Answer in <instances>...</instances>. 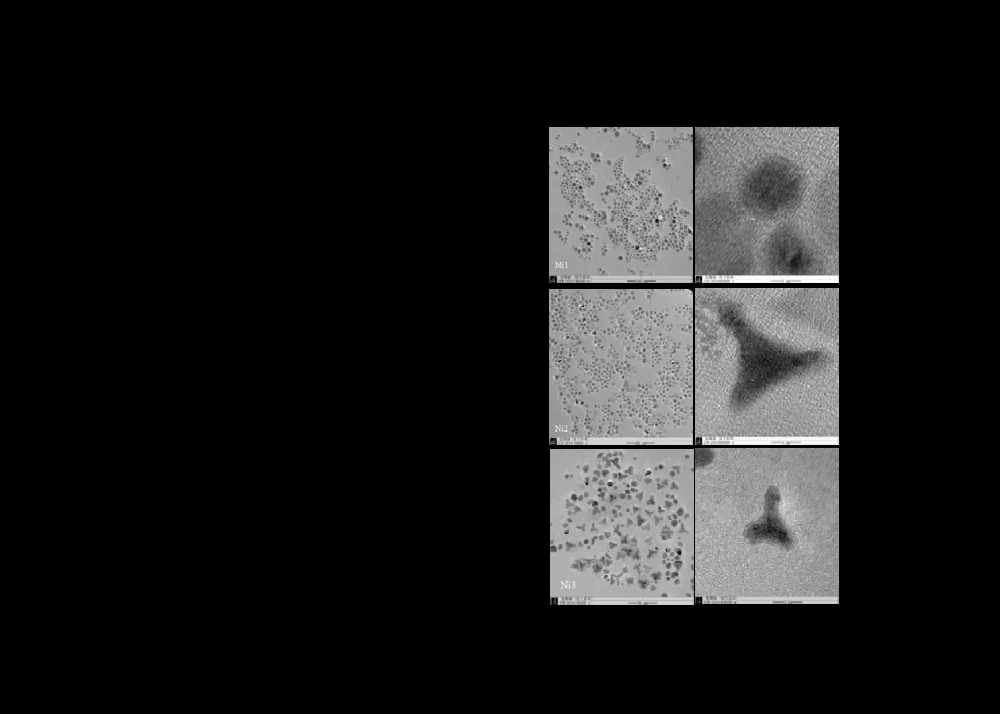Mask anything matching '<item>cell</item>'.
I'll return each mask as SVG.
<instances>
[{
    "label": "cell",
    "instance_id": "cell-1",
    "mask_svg": "<svg viewBox=\"0 0 1000 714\" xmlns=\"http://www.w3.org/2000/svg\"><path fill=\"white\" fill-rule=\"evenodd\" d=\"M739 203L724 194H707L693 215L694 259L705 273L749 272L754 261L753 230Z\"/></svg>",
    "mask_w": 1000,
    "mask_h": 714
},
{
    "label": "cell",
    "instance_id": "cell-2",
    "mask_svg": "<svg viewBox=\"0 0 1000 714\" xmlns=\"http://www.w3.org/2000/svg\"><path fill=\"white\" fill-rule=\"evenodd\" d=\"M803 194L804 179L798 167L782 156H769L744 173L737 202L748 217L770 221L797 209Z\"/></svg>",
    "mask_w": 1000,
    "mask_h": 714
},
{
    "label": "cell",
    "instance_id": "cell-3",
    "mask_svg": "<svg viewBox=\"0 0 1000 714\" xmlns=\"http://www.w3.org/2000/svg\"><path fill=\"white\" fill-rule=\"evenodd\" d=\"M761 262L769 274L781 276L815 274L821 267L815 249L799 229L789 224L779 225L768 235Z\"/></svg>",
    "mask_w": 1000,
    "mask_h": 714
}]
</instances>
